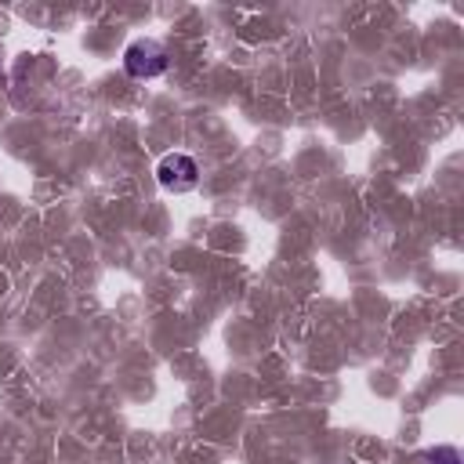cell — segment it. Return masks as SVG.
Masks as SVG:
<instances>
[{"label": "cell", "mask_w": 464, "mask_h": 464, "mask_svg": "<svg viewBox=\"0 0 464 464\" xmlns=\"http://www.w3.org/2000/svg\"><path fill=\"white\" fill-rule=\"evenodd\" d=\"M428 460H431V464H460V453H457L453 446H439V450L428 453Z\"/></svg>", "instance_id": "3957f363"}, {"label": "cell", "mask_w": 464, "mask_h": 464, "mask_svg": "<svg viewBox=\"0 0 464 464\" xmlns=\"http://www.w3.org/2000/svg\"><path fill=\"white\" fill-rule=\"evenodd\" d=\"M196 178H199V167L185 152H167L156 167V181L167 192H188V188H196Z\"/></svg>", "instance_id": "7a4b0ae2"}, {"label": "cell", "mask_w": 464, "mask_h": 464, "mask_svg": "<svg viewBox=\"0 0 464 464\" xmlns=\"http://www.w3.org/2000/svg\"><path fill=\"white\" fill-rule=\"evenodd\" d=\"M123 69L134 80H152V76H160L167 69V47L160 40H149V36L145 40H134L123 51Z\"/></svg>", "instance_id": "6da1fadb"}]
</instances>
